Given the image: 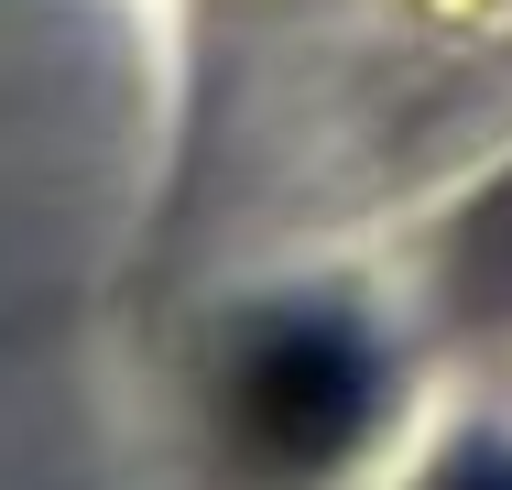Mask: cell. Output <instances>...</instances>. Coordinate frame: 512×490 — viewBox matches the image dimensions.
<instances>
[{
	"label": "cell",
	"mask_w": 512,
	"mask_h": 490,
	"mask_svg": "<svg viewBox=\"0 0 512 490\" xmlns=\"http://www.w3.org/2000/svg\"><path fill=\"white\" fill-rule=\"evenodd\" d=\"M436 490H512V458H502V447H469V458H458Z\"/></svg>",
	"instance_id": "cell-3"
},
{
	"label": "cell",
	"mask_w": 512,
	"mask_h": 490,
	"mask_svg": "<svg viewBox=\"0 0 512 490\" xmlns=\"http://www.w3.org/2000/svg\"><path fill=\"white\" fill-rule=\"evenodd\" d=\"M371 349L338 316H273L240 349V436L273 469H327L349 458V436L371 425Z\"/></svg>",
	"instance_id": "cell-1"
},
{
	"label": "cell",
	"mask_w": 512,
	"mask_h": 490,
	"mask_svg": "<svg viewBox=\"0 0 512 490\" xmlns=\"http://www.w3.org/2000/svg\"><path fill=\"white\" fill-rule=\"evenodd\" d=\"M469 305H512V196H491L469 229Z\"/></svg>",
	"instance_id": "cell-2"
}]
</instances>
